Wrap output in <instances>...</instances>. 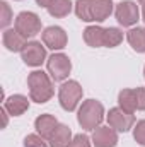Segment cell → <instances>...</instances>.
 I'll return each mask as SVG.
<instances>
[{"instance_id": "obj_1", "label": "cell", "mask_w": 145, "mask_h": 147, "mask_svg": "<svg viewBox=\"0 0 145 147\" xmlns=\"http://www.w3.org/2000/svg\"><path fill=\"white\" fill-rule=\"evenodd\" d=\"M73 9L84 22H103L113 14V0H77Z\"/></svg>"}, {"instance_id": "obj_19", "label": "cell", "mask_w": 145, "mask_h": 147, "mask_svg": "<svg viewBox=\"0 0 145 147\" xmlns=\"http://www.w3.org/2000/svg\"><path fill=\"white\" fill-rule=\"evenodd\" d=\"M72 7L73 5L70 0H53L46 7V10L51 17H65L72 12Z\"/></svg>"}, {"instance_id": "obj_9", "label": "cell", "mask_w": 145, "mask_h": 147, "mask_svg": "<svg viewBox=\"0 0 145 147\" xmlns=\"http://www.w3.org/2000/svg\"><path fill=\"white\" fill-rule=\"evenodd\" d=\"M22 62L29 67H39L46 60V46L39 41H28L24 50L21 51Z\"/></svg>"}, {"instance_id": "obj_22", "label": "cell", "mask_w": 145, "mask_h": 147, "mask_svg": "<svg viewBox=\"0 0 145 147\" xmlns=\"http://www.w3.org/2000/svg\"><path fill=\"white\" fill-rule=\"evenodd\" d=\"M0 9H2V21H0V26L3 28V31L9 28V24L12 22V19H14V16H12V10H10V5L7 3V2H0Z\"/></svg>"}, {"instance_id": "obj_2", "label": "cell", "mask_w": 145, "mask_h": 147, "mask_svg": "<svg viewBox=\"0 0 145 147\" xmlns=\"http://www.w3.org/2000/svg\"><path fill=\"white\" fill-rule=\"evenodd\" d=\"M28 87H29V98L38 105H43L51 99L55 89H53V79L43 70H34L28 75Z\"/></svg>"}, {"instance_id": "obj_23", "label": "cell", "mask_w": 145, "mask_h": 147, "mask_svg": "<svg viewBox=\"0 0 145 147\" xmlns=\"http://www.w3.org/2000/svg\"><path fill=\"white\" fill-rule=\"evenodd\" d=\"M133 137L135 140L140 144V146H145V120H140L135 128H133Z\"/></svg>"}, {"instance_id": "obj_20", "label": "cell", "mask_w": 145, "mask_h": 147, "mask_svg": "<svg viewBox=\"0 0 145 147\" xmlns=\"http://www.w3.org/2000/svg\"><path fill=\"white\" fill-rule=\"evenodd\" d=\"M123 41V31L118 28H104V46L114 48Z\"/></svg>"}, {"instance_id": "obj_10", "label": "cell", "mask_w": 145, "mask_h": 147, "mask_svg": "<svg viewBox=\"0 0 145 147\" xmlns=\"http://www.w3.org/2000/svg\"><path fill=\"white\" fill-rule=\"evenodd\" d=\"M43 45L50 50H63L67 46V33L60 26H50L43 31Z\"/></svg>"}, {"instance_id": "obj_11", "label": "cell", "mask_w": 145, "mask_h": 147, "mask_svg": "<svg viewBox=\"0 0 145 147\" xmlns=\"http://www.w3.org/2000/svg\"><path fill=\"white\" fill-rule=\"evenodd\" d=\"M92 144L96 147H116L118 132L111 127H97L92 134Z\"/></svg>"}, {"instance_id": "obj_5", "label": "cell", "mask_w": 145, "mask_h": 147, "mask_svg": "<svg viewBox=\"0 0 145 147\" xmlns=\"http://www.w3.org/2000/svg\"><path fill=\"white\" fill-rule=\"evenodd\" d=\"M46 69H48L50 77L55 82H60V80H65L68 77V74L72 70V62L63 53H53L46 62Z\"/></svg>"}, {"instance_id": "obj_24", "label": "cell", "mask_w": 145, "mask_h": 147, "mask_svg": "<svg viewBox=\"0 0 145 147\" xmlns=\"http://www.w3.org/2000/svg\"><path fill=\"white\" fill-rule=\"evenodd\" d=\"M68 147H92V144H91V139L87 135L79 134V135H75L72 139V142H70Z\"/></svg>"}, {"instance_id": "obj_8", "label": "cell", "mask_w": 145, "mask_h": 147, "mask_svg": "<svg viewBox=\"0 0 145 147\" xmlns=\"http://www.w3.org/2000/svg\"><path fill=\"white\" fill-rule=\"evenodd\" d=\"M108 125L114 128L116 132H128L135 125V116L133 113H128L123 108H113L108 113Z\"/></svg>"}, {"instance_id": "obj_21", "label": "cell", "mask_w": 145, "mask_h": 147, "mask_svg": "<svg viewBox=\"0 0 145 147\" xmlns=\"http://www.w3.org/2000/svg\"><path fill=\"white\" fill-rule=\"evenodd\" d=\"M24 147H50V144L39 134H29L24 139Z\"/></svg>"}, {"instance_id": "obj_28", "label": "cell", "mask_w": 145, "mask_h": 147, "mask_svg": "<svg viewBox=\"0 0 145 147\" xmlns=\"http://www.w3.org/2000/svg\"><path fill=\"white\" fill-rule=\"evenodd\" d=\"M138 3H140V5H144V7H145V0H138Z\"/></svg>"}, {"instance_id": "obj_14", "label": "cell", "mask_w": 145, "mask_h": 147, "mask_svg": "<svg viewBox=\"0 0 145 147\" xmlns=\"http://www.w3.org/2000/svg\"><path fill=\"white\" fill-rule=\"evenodd\" d=\"M72 130L67 127V125H58L55 130H53V134L50 135V139H48V144L50 147H68L70 146V142H72Z\"/></svg>"}, {"instance_id": "obj_4", "label": "cell", "mask_w": 145, "mask_h": 147, "mask_svg": "<svg viewBox=\"0 0 145 147\" xmlns=\"http://www.w3.org/2000/svg\"><path fill=\"white\" fill-rule=\"evenodd\" d=\"M82 86L77 82V80H65L62 86H60V91H58V99H60V105L65 111H73L80 99H82Z\"/></svg>"}, {"instance_id": "obj_6", "label": "cell", "mask_w": 145, "mask_h": 147, "mask_svg": "<svg viewBox=\"0 0 145 147\" xmlns=\"http://www.w3.org/2000/svg\"><path fill=\"white\" fill-rule=\"evenodd\" d=\"M14 28L26 39L28 38H34L36 34L41 33V19L38 17L34 12H21L15 17Z\"/></svg>"}, {"instance_id": "obj_30", "label": "cell", "mask_w": 145, "mask_h": 147, "mask_svg": "<svg viewBox=\"0 0 145 147\" xmlns=\"http://www.w3.org/2000/svg\"><path fill=\"white\" fill-rule=\"evenodd\" d=\"M144 77H145V67H144Z\"/></svg>"}, {"instance_id": "obj_15", "label": "cell", "mask_w": 145, "mask_h": 147, "mask_svg": "<svg viewBox=\"0 0 145 147\" xmlns=\"http://www.w3.org/2000/svg\"><path fill=\"white\" fill-rule=\"evenodd\" d=\"M60 123H58V120L53 116V115H41V116H38L36 121H34V127H36L38 134L41 135V137H44L46 140L50 139V135L53 134V130L58 127Z\"/></svg>"}, {"instance_id": "obj_18", "label": "cell", "mask_w": 145, "mask_h": 147, "mask_svg": "<svg viewBox=\"0 0 145 147\" xmlns=\"http://www.w3.org/2000/svg\"><path fill=\"white\" fill-rule=\"evenodd\" d=\"M126 39L130 46L137 53H145V29L144 28H132L126 33Z\"/></svg>"}, {"instance_id": "obj_27", "label": "cell", "mask_w": 145, "mask_h": 147, "mask_svg": "<svg viewBox=\"0 0 145 147\" xmlns=\"http://www.w3.org/2000/svg\"><path fill=\"white\" fill-rule=\"evenodd\" d=\"M51 2H53V0H36V3L39 5V7H48Z\"/></svg>"}, {"instance_id": "obj_17", "label": "cell", "mask_w": 145, "mask_h": 147, "mask_svg": "<svg viewBox=\"0 0 145 147\" xmlns=\"http://www.w3.org/2000/svg\"><path fill=\"white\" fill-rule=\"evenodd\" d=\"M118 103L119 108H123L128 113H135L137 108V89H123L118 94Z\"/></svg>"}, {"instance_id": "obj_13", "label": "cell", "mask_w": 145, "mask_h": 147, "mask_svg": "<svg viewBox=\"0 0 145 147\" xmlns=\"http://www.w3.org/2000/svg\"><path fill=\"white\" fill-rule=\"evenodd\" d=\"M3 108L9 111V115L12 116H21L22 113H26L28 108H29V101L26 96L22 94H14L10 98H7L3 101Z\"/></svg>"}, {"instance_id": "obj_3", "label": "cell", "mask_w": 145, "mask_h": 147, "mask_svg": "<svg viewBox=\"0 0 145 147\" xmlns=\"http://www.w3.org/2000/svg\"><path fill=\"white\" fill-rule=\"evenodd\" d=\"M77 120L84 130H96L104 120V106L96 99H87L80 105Z\"/></svg>"}, {"instance_id": "obj_16", "label": "cell", "mask_w": 145, "mask_h": 147, "mask_svg": "<svg viewBox=\"0 0 145 147\" xmlns=\"http://www.w3.org/2000/svg\"><path fill=\"white\" fill-rule=\"evenodd\" d=\"M84 41L92 48L104 46V28L101 26H89L84 31Z\"/></svg>"}, {"instance_id": "obj_7", "label": "cell", "mask_w": 145, "mask_h": 147, "mask_svg": "<svg viewBox=\"0 0 145 147\" xmlns=\"http://www.w3.org/2000/svg\"><path fill=\"white\" fill-rule=\"evenodd\" d=\"M114 16L118 19V22L125 28H130L133 24H137L138 17H140V10H138V5L132 0H125V2H119L114 9Z\"/></svg>"}, {"instance_id": "obj_12", "label": "cell", "mask_w": 145, "mask_h": 147, "mask_svg": "<svg viewBox=\"0 0 145 147\" xmlns=\"http://www.w3.org/2000/svg\"><path fill=\"white\" fill-rule=\"evenodd\" d=\"M3 46L9 51H22L24 46L28 45V39L22 36L21 33H17V29H5L3 31Z\"/></svg>"}, {"instance_id": "obj_26", "label": "cell", "mask_w": 145, "mask_h": 147, "mask_svg": "<svg viewBox=\"0 0 145 147\" xmlns=\"http://www.w3.org/2000/svg\"><path fill=\"white\" fill-rule=\"evenodd\" d=\"M0 115H2V128H5L7 123H9V111L5 110V108H2L0 110Z\"/></svg>"}, {"instance_id": "obj_25", "label": "cell", "mask_w": 145, "mask_h": 147, "mask_svg": "<svg viewBox=\"0 0 145 147\" xmlns=\"http://www.w3.org/2000/svg\"><path fill=\"white\" fill-rule=\"evenodd\" d=\"M137 108L145 111V87H137Z\"/></svg>"}, {"instance_id": "obj_29", "label": "cell", "mask_w": 145, "mask_h": 147, "mask_svg": "<svg viewBox=\"0 0 145 147\" xmlns=\"http://www.w3.org/2000/svg\"><path fill=\"white\" fill-rule=\"evenodd\" d=\"M142 16H144V21H145V7H144V12H142Z\"/></svg>"}]
</instances>
